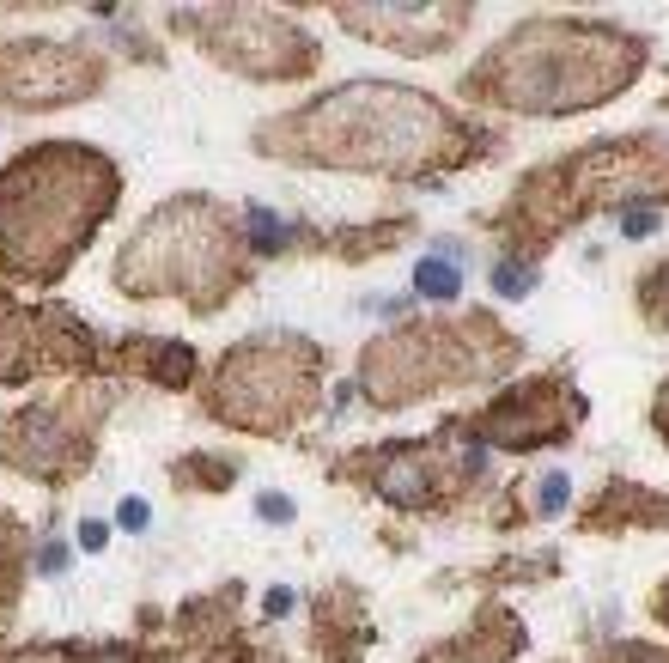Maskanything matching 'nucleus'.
Here are the masks:
<instances>
[{
	"label": "nucleus",
	"mask_w": 669,
	"mask_h": 663,
	"mask_svg": "<svg viewBox=\"0 0 669 663\" xmlns=\"http://www.w3.org/2000/svg\"><path fill=\"white\" fill-rule=\"evenodd\" d=\"M493 286L505 292V299H524V292L536 286V274H530V268H517V262H505V268L493 274Z\"/></svg>",
	"instance_id": "9d476101"
},
{
	"label": "nucleus",
	"mask_w": 669,
	"mask_h": 663,
	"mask_svg": "<svg viewBox=\"0 0 669 663\" xmlns=\"http://www.w3.org/2000/svg\"><path fill=\"white\" fill-rule=\"evenodd\" d=\"M104 542H110V524H92V518H86V524H80V548H86V554H98Z\"/></svg>",
	"instance_id": "4468645a"
},
{
	"label": "nucleus",
	"mask_w": 669,
	"mask_h": 663,
	"mask_svg": "<svg viewBox=\"0 0 669 663\" xmlns=\"http://www.w3.org/2000/svg\"><path fill=\"white\" fill-rule=\"evenodd\" d=\"M92 92V67L67 49H43V43H25V49H7L0 55V98L13 104H67Z\"/></svg>",
	"instance_id": "423d86ee"
},
{
	"label": "nucleus",
	"mask_w": 669,
	"mask_h": 663,
	"mask_svg": "<svg viewBox=\"0 0 669 663\" xmlns=\"http://www.w3.org/2000/svg\"><path fill=\"white\" fill-rule=\"evenodd\" d=\"M566 493H572V487H566V475H548V481H542V511H560V505H566Z\"/></svg>",
	"instance_id": "ddd939ff"
},
{
	"label": "nucleus",
	"mask_w": 669,
	"mask_h": 663,
	"mask_svg": "<svg viewBox=\"0 0 669 663\" xmlns=\"http://www.w3.org/2000/svg\"><path fill=\"white\" fill-rule=\"evenodd\" d=\"M116 524L122 530H146V524H153V511H146V499H122L116 505Z\"/></svg>",
	"instance_id": "9b49d317"
},
{
	"label": "nucleus",
	"mask_w": 669,
	"mask_h": 663,
	"mask_svg": "<svg viewBox=\"0 0 669 663\" xmlns=\"http://www.w3.org/2000/svg\"><path fill=\"white\" fill-rule=\"evenodd\" d=\"M378 487H384L396 505H426V493H432V481H426V463H420V457H396V463L378 475Z\"/></svg>",
	"instance_id": "0eeeda50"
},
{
	"label": "nucleus",
	"mask_w": 669,
	"mask_h": 663,
	"mask_svg": "<svg viewBox=\"0 0 669 663\" xmlns=\"http://www.w3.org/2000/svg\"><path fill=\"white\" fill-rule=\"evenodd\" d=\"M43 572H49V578H55V572H67V548H61V542H55V548H43Z\"/></svg>",
	"instance_id": "dca6fc26"
},
{
	"label": "nucleus",
	"mask_w": 669,
	"mask_h": 663,
	"mask_svg": "<svg viewBox=\"0 0 669 663\" xmlns=\"http://www.w3.org/2000/svg\"><path fill=\"white\" fill-rule=\"evenodd\" d=\"M444 134H451V122H444L432 98L408 86L359 80V86L317 98L280 146H292V153H305L317 165H347V171H408L438 153Z\"/></svg>",
	"instance_id": "f03ea898"
},
{
	"label": "nucleus",
	"mask_w": 669,
	"mask_h": 663,
	"mask_svg": "<svg viewBox=\"0 0 669 663\" xmlns=\"http://www.w3.org/2000/svg\"><path fill=\"white\" fill-rule=\"evenodd\" d=\"M414 286L426 292V299H438V305H451L457 292H463V274H457L451 262H432V256H426V262L414 268Z\"/></svg>",
	"instance_id": "6e6552de"
},
{
	"label": "nucleus",
	"mask_w": 669,
	"mask_h": 663,
	"mask_svg": "<svg viewBox=\"0 0 669 663\" xmlns=\"http://www.w3.org/2000/svg\"><path fill=\"white\" fill-rule=\"evenodd\" d=\"M226 226L213 219L207 201H177L146 226L128 256H122V286L128 292H189V299H213L226 286Z\"/></svg>",
	"instance_id": "20e7f679"
},
{
	"label": "nucleus",
	"mask_w": 669,
	"mask_h": 663,
	"mask_svg": "<svg viewBox=\"0 0 669 663\" xmlns=\"http://www.w3.org/2000/svg\"><path fill=\"white\" fill-rule=\"evenodd\" d=\"M621 232H627V238L657 232V213H651V207H627V213H621Z\"/></svg>",
	"instance_id": "f8f14e48"
},
{
	"label": "nucleus",
	"mask_w": 669,
	"mask_h": 663,
	"mask_svg": "<svg viewBox=\"0 0 669 663\" xmlns=\"http://www.w3.org/2000/svg\"><path fill=\"white\" fill-rule=\"evenodd\" d=\"M116 201V177L86 146H37L0 177V262L13 274H55Z\"/></svg>",
	"instance_id": "f257e3e1"
},
{
	"label": "nucleus",
	"mask_w": 669,
	"mask_h": 663,
	"mask_svg": "<svg viewBox=\"0 0 669 663\" xmlns=\"http://www.w3.org/2000/svg\"><path fill=\"white\" fill-rule=\"evenodd\" d=\"M262 518H268V524H286V518H292V499H280V493H262Z\"/></svg>",
	"instance_id": "2eb2a0df"
},
{
	"label": "nucleus",
	"mask_w": 669,
	"mask_h": 663,
	"mask_svg": "<svg viewBox=\"0 0 669 663\" xmlns=\"http://www.w3.org/2000/svg\"><path fill=\"white\" fill-rule=\"evenodd\" d=\"M305 378H311V365L286 347L232 353L226 378H219V408L250 426H274L280 414H292V402H305Z\"/></svg>",
	"instance_id": "39448f33"
},
{
	"label": "nucleus",
	"mask_w": 669,
	"mask_h": 663,
	"mask_svg": "<svg viewBox=\"0 0 669 663\" xmlns=\"http://www.w3.org/2000/svg\"><path fill=\"white\" fill-rule=\"evenodd\" d=\"M292 603H299V597H292V591H268V615H286Z\"/></svg>",
	"instance_id": "f3484780"
},
{
	"label": "nucleus",
	"mask_w": 669,
	"mask_h": 663,
	"mask_svg": "<svg viewBox=\"0 0 669 663\" xmlns=\"http://www.w3.org/2000/svg\"><path fill=\"white\" fill-rule=\"evenodd\" d=\"M663 432H669V390H663Z\"/></svg>",
	"instance_id": "a211bd4d"
},
{
	"label": "nucleus",
	"mask_w": 669,
	"mask_h": 663,
	"mask_svg": "<svg viewBox=\"0 0 669 663\" xmlns=\"http://www.w3.org/2000/svg\"><path fill=\"white\" fill-rule=\"evenodd\" d=\"M639 73V43L603 31V25H524L493 55V92L517 110H578L603 104Z\"/></svg>",
	"instance_id": "7ed1b4c3"
},
{
	"label": "nucleus",
	"mask_w": 669,
	"mask_h": 663,
	"mask_svg": "<svg viewBox=\"0 0 669 663\" xmlns=\"http://www.w3.org/2000/svg\"><path fill=\"white\" fill-rule=\"evenodd\" d=\"M663 286H669V274H663Z\"/></svg>",
	"instance_id": "6ab92c4d"
},
{
	"label": "nucleus",
	"mask_w": 669,
	"mask_h": 663,
	"mask_svg": "<svg viewBox=\"0 0 669 663\" xmlns=\"http://www.w3.org/2000/svg\"><path fill=\"white\" fill-rule=\"evenodd\" d=\"M244 219H250V244H256V250H280V244H286V232H280V219H274L268 207H250Z\"/></svg>",
	"instance_id": "1a4fd4ad"
}]
</instances>
